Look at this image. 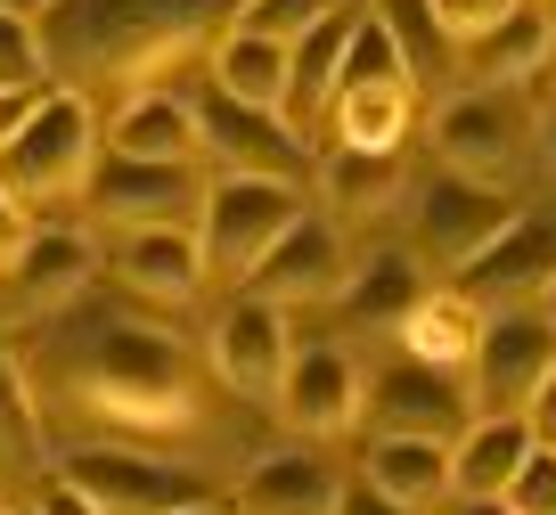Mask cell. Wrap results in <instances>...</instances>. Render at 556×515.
I'll use <instances>...</instances> for the list:
<instances>
[{
	"label": "cell",
	"instance_id": "d590c367",
	"mask_svg": "<svg viewBox=\"0 0 556 515\" xmlns=\"http://www.w3.org/2000/svg\"><path fill=\"white\" fill-rule=\"evenodd\" d=\"M34 99H41V90H0V148H9V139L25 131V115H34Z\"/></svg>",
	"mask_w": 556,
	"mask_h": 515
},
{
	"label": "cell",
	"instance_id": "8fae6325",
	"mask_svg": "<svg viewBox=\"0 0 556 515\" xmlns=\"http://www.w3.org/2000/svg\"><path fill=\"white\" fill-rule=\"evenodd\" d=\"M344 278H352L344 229H336V213H319V197H312V213L245 271V294H262V303H278V311H312V303H336Z\"/></svg>",
	"mask_w": 556,
	"mask_h": 515
},
{
	"label": "cell",
	"instance_id": "8d00e7d4",
	"mask_svg": "<svg viewBox=\"0 0 556 515\" xmlns=\"http://www.w3.org/2000/svg\"><path fill=\"white\" fill-rule=\"evenodd\" d=\"M523 417H532V434H540V442H556V368H548V385L532 393V410H523Z\"/></svg>",
	"mask_w": 556,
	"mask_h": 515
},
{
	"label": "cell",
	"instance_id": "74e56055",
	"mask_svg": "<svg viewBox=\"0 0 556 515\" xmlns=\"http://www.w3.org/2000/svg\"><path fill=\"white\" fill-rule=\"evenodd\" d=\"M442 515H516V507H507V499H451Z\"/></svg>",
	"mask_w": 556,
	"mask_h": 515
},
{
	"label": "cell",
	"instance_id": "4dcf8cb0",
	"mask_svg": "<svg viewBox=\"0 0 556 515\" xmlns=\"http://www.w3.org/2000/svg\"><path fill=\"white\" fill-rule=\"evenodd\" d=\"M507 507H516V515H556V442H540V434H532L516 482H507Z\"/></svg>",
	"mask_w": 556,
	"mask_h": 515
},
{
	"label": "cell",
	"instance_id": "5b68a950",
	"mask_svg": "<svg viewBox=\"0 0 556 515\" xmlns=\"http://www.w3.org/2000/svg\"><path fill=\"white\" fill-rule=\"evenodd\" d=\"M312 213L303 180H270V172H213L205 205H197V246H205V278L245 287L262 254H270L287 229Z\"/></svg>",
	"mask_w": 556,
	"mask_h": 515
},
{
	"label": "cell",
	"instance_id": "60d3db41",
	"mask_svg": "<svg viewBox=\"0 0 556 515\" xmlns=\"http://www.w3.org/2000/svg\"><path fill=\"white\" fill-rule=\"evenodd\" d=\"M540 311H548V319H556V278H548V287H540Z\"/></svg>",
	"mask_w": 556,
	"mask_h": 515
},
{
	"label": "cell",
	"instance_id": "7402d4cb",
	"mask_svg": "<svg viewBox=\"0 0 556 515\" xmlns=\"http://www.w3.org/2000/svg\"><path fill=\"white\" fill-rule=\"evenodd\" d=\"M361 475L377 482L384 499L417 507V515L451 507V442H434V434H368Z\"/></svg>",
	"mask_w": 556,
	"mask_h": 515
},
{
	"label": "cell",
	"instance_id": "d6a6232c",
	"mask_svg": "<svg viewBox=\"0 0 556 515\" xmlns=\"http://www.w3.org/2000/svg\"><path fill=\"white\" fill-rule=\"evenodd\" d=\"M336 515H417V507H401V499H384L368 475H344V499H336Z\"/></svg>",
	"mask_w": 556,
	"mask_h": 515
},
{
	"label": "cell",
	"instance_id": "3957f363",
	"mask_svg": "<svg viewBox=\"0 0 556 515\" xmlns=\"http://www.w3.org/2000/svg\"><path fill=\"white\" fill-rule=\"evenodd\" d=\"M99 155H106V115H99V99L50 83V90L34 99V115H25V131L0 148V189L17 197L25 213H34V205H83Z\"/></svg>",
	"mask_w": 556,
	"mask_h": 515
},
{
	"label": "cell",
	"instance_id": "8992f818",
	"mask_svg": "<svg viewBox=\"0 0 556 515\" xmlns=\"http://www.w3.org/2000/svg\"><path fill=\"white\" fill-rule=\"evenodd\" d=\"M507 222H516V197L491 189V180H467V172H451V164L426 172L409 189V254H417L426 278H458Z\"/></svg>",
	"mask_w": 556,
	"mask_h": 515
},
{
	"label": "cell",
	"instance_id": "ac0fdd59",
	"mask_svg": "<svg viewBox=\"0 0 556 515\" xmlns=\"http://www.w3.org/2000/svg\"><path fill=\"white\" fill-rule=\"evenodd\" d=\"M336 499H344V466L319 459L312 442H287L245 466L238 515H336Z\"/></svg>",
	"mask_w": 556,
	"mask_h": 515
},
{
	"label": "cell",
	"instance_id": "ab89813d",
	"mask_svg": "<svg viewBox=\"0 0 556 515\" xmlns=\"http://www.w3.org/2000/svg\"><path fill=\"white\" fill-rule=\"evenodd\" d=\"M0 9H17V17H41V0H0Z\"/></svg>",
	"mask_w": 556,
	"mask_h": 515
},
{
	"label": "cell",
	"instance_id": "7bdbcfd3",
	"mask_svg": "<svg viewBox=\"0 0 556 515\" xmlns=\"http://www.w3.org/2000/svg\"><path fill=\"white\" fill-rule=\"evenodd\" d=\"M548 25H556V9H548Z\"/></svg>",
	"mask_w": 556,
	"mask_h": 515
},
{
	"label": "cell",
	"instance_id": "52a82bcc",
	"mask_svg": "<svg viewBox=\"0 0 556 515\" xmlns=\"http://www.w3.org/2000/svg\"><path fill=\"white\" fill-rule=\"evenodd\" d=\"M548 368H556V319H548V311H540V303L491 311L483 343H475V361H467L475 417H523V410H532V393L548 385Z\"/></svg>",
	"mask_w": 556,
	"mask_h": 515
},
{
	"label": "cell",
	"instance_id": "f6af8a7d",
	"mask_svg": "<svg viewBox=\"0 0 556 515\" xmlns=\"http://www.w3.org/2000/svg\"><path fill=\"white\" fill-rule=\"evenodd\" d=\"M0 515H9V507H0Z\"/></svg>",
	"mask_w": 556,
	"mask_h": 515
},
{
	"label": "cell",
	"instance_id": "f546056e",
	"mask_svg": "<svg viewBox=\"0 0 556 515\" xmlns=\"http://www.w3.org/2000/svg\"><path fill=\"white\" fill-rule=\"evenodd\" d=\"M328 9H344V0H238L229 9V25H245V34H270V41H303Z\"/></svg>",
	"mask_w": 556,
	"mask_h": 515
},
{
	"label": "cell",
	"instance_id": "cb8c5ba5",
	"mask_svg": "<svg viewBox=\"0 0 556 515\" xmlns=\"http://www.w3.org/2000/svg\"><path fill=\"white\" fill-rule=\"evenodd\" d=\"M312 180H319V213H344V222H368V213H384V205H409V148H393V155L319 148Z\"/></svg>",
	"mask_w": 556,
	"mask_h": 515
},
{
	"label": "cell",
	"instance_id": "836d02e7",
	"mask_svg": "<svg viewBox=\"0 0 556 515\" xmlns=\"http://www.w3.org/2000/svg\"><path fill=\"white\" fill-rule=\"evenodd\" d=\"M25 229H34V222H25V205H17L9 189H0V278L17 271V246H25Z\"/></svg>",
	"mask_w": 556,
	"mask_h": 515
},
{
	"label": "cell",
	"instance_id": "603a6c76",
	"mask_svg": "<svg viewBox=\"0 0 556 515\" xmlns=\"http://www.w3.org/2000/svg\"><path fill=\"white\" fill-rule=\"evenodd\" d=\"M483 327H491V311L475 303L467 287H451V278H442V287H426L417 294V311L409 319H401V352H409V361H426V368H467L475 361V343H483Z\"/></svg>",
	"mask_w": 556,
	"mask_h": 515
},
{
	"label": "cell",
	"instance_id": "f1b7e54d",
	"mask_svg": "<svg viewBox=\"0 0 556 515\" xmlns=\"http://www.w3.org/2000/svg\"><path fill=\"white\" fill-rule=\"evenodd\" d=\"M0 90H50L41 17H17V9H0Z\"/></svg>",
	"mask_w": 556,
	"mask_h": 515
},
{
	"label": "cell",
	"instance_id": "7a4b0ae2",
	"mask_svg": "<svg viewBox=\"0 0 556 515\" xmlns=\"http://www.w3.org/2000/svg\"><path fill=\"white\" fill-rule=\"evenodd\" d=\"M238 0H41L50 83L83 90H173V74H205Z\"/></svg>",
	"mask_w": 556,
	"mask_h": 515
},
{
	"label": "cell",
	"instance_id": "ffe728a7",
	"mask_svg": "<svg viewBox=\"0 0 556 515\" xmlns=\"http://www.w3.org/2000/svg\"><path fill=\"white\" fill-rule=\"evenodd\" d=\"M409 131H417V83H361V90H336L328 99L312 148L393 155V148H409Z\"/></svg>",
	"mask_w": 556,
	"mask_h": 515
},
{
	"label": "cell",
	"instance_id": "44dd1931",
	"mask_svg": "<svg viewBox=\"0 0 556 515\" xmlns=\"http://www.w3.org/2000/svg\"><path fill=\"white\" fill-rule=\"evenodd\" d=\"M451 66L467 74V83H540V74L556 66V25H548V9H540V0H516L491 34L458 41Z\"/></svg>",
	"mask_w": 556,
	"mask_h": 515
},
{
	"label": "cell",
	"instance_id": "f35d334b",
	"mask_svg": "<svg viewBox=\"0 0 556 515\" xmlns=\"http://www.w3.org/2000/svg\"><path fill=\"white\" fill-rule=\"evenodd\" d=\"M173 515H238L229 499H189V507H173Z\"/></svg>",
	"mask_w": 556,
	"mask_h": 515
},
{
	"label": "cell",
	"instance_id": "ee69618b",
	"mask_svg": "<svg viewBox=\"0 0 556 515\" xmlns=\"http://www.w3.org/2000/svg\"><path fill=\"white\" fill-rule=\"evenodd\" d=\"M25 515H34V507H25Z\"/></svg>",
	"mask_w": 556,
	"mask_h": 515
},
{
	"label": "cell",
	"instance_id": "83f0119b",
	"mask_svg": "<svg viewBox=\"0 0 556 515\" xmlns=\"http://www.w3.org/2000/svg\"><path fill=\"white\" fill-rule=\"evenodd\" d=\"M0 459L41 466V410H34V385H25V361L9 343H0Z\"/></svg>",
	"mask_w": 556,
	"mask_h": 515
},
{
	"label": "cell",
	"instance_id": "9c48e42d",
	"mask_svg": "<svg viewBox=\"0 0 556 515\" xmlns=\"http://www.w3.org/2000/svg\"><path fill=\"white\" fill-rule=\"evenodd\" d=\"M213 189V164H139V155H99L83 189V213L106 229H156V222H197Z\"/></svg>",
	"mask_w": 556,
	"mask_h": 515
},
{
	"label": "cell",
	"instance_id": "6da1fadb",
	"mask_svg": "<svg viewBox=\"0 0 556 515\" xmlns=\"http://www.w3.org/2000/svg\"><path fill=\"white\" fill-rule=\"evenodd\" d=\"M25 385L74 401L90 426L123 442H164V434L205 426V361L156 319H99L83 336L41 343L25 361Z\"/></svg>",
	"mask_w": 556,
	"mask_h": 515
},
{
	"label": "cell",
	"instance_id": "ba28073f",
	"mask_svg": "<svg viewBox=\"0 0 556 515\" xmlns=\"http://www.w3.org/2000/svg\"><path fill=\"white\" fill-rule=\"evenodd\" d=\"M197 139H205V164L213 172H270V180H303L312 189V164L319 148L295 131L287 115H270V106H238L229 90H197Z\"/></svg>",
	"mask_w": 556,
	"mask_h": 515
},
{
	"label": "cell",
	"instance_id": "d4e9b609",
	"mask_svg": "<svg viewBox=\"0 0 556 515\" xmlns=\"http://www.w3.org/2000/svg\"><path fill=\"white\" fill-rule=\"evenodd\" d=\"M417 294H426V271H417V254H368L352 262L344 278V327L352 336H401V319L417 311Z\"/></svg>",
	"mask_w": 556,
	"mask_h": 515
},
{
	"label": "cell",
	"instance_id": "1f68e13d",
	"mask_svg": "<svg viewBox=\"0 0 556 515\" xmlns=\"http://www.w3.org/2000/svg\"><path fill=\"white\" fill-rule=\"evenodd\" d=\"M417 9H426V17H434V34L458 50V41L491 34V25H500L507 9H516V0H417Z\"/></svg>",
	"mask_w": 556,
	"mask_h": 515
},
{
	"label": "cell",
	"instance_id": "4fadbf2b",
	"mask_svg": "<svg viewBox=\"0 0 556 515\" xmlns=\"http://www.w3.org/2000/svg\"><path fill=\"white\" fill-rule=\"evenodd\" d=\"M303 442H328V434H352L368 410V368L352 361V343H295V361L278 377L270 401Z\"/></svg>",
	"mask_w": 556,
	"mask_h": 515
},
{
	"label": "cell",
	"instance_id": "277c9868",
	"mask_svg": "<svg viewBox=\"0 0 556 515\" xmlns=\"http://www.w3.org/2000/svg\"><path fill=\"white\" fill-rule=\"evenodd\" d=\"M426 139H434V155L451 172L491 180V189H516L523 164H532V139H540L532 83H458L426 115Z\"/></svg>",
	"mask_w": 556,
	"mask_h": 515
},
{
	"label": "cell",
	"instance_id": "484cf974",
	"mask_svg": "<svg viewBox=\"0 0 556 515\" xmlns=\"http://www.w3.org/2000/svg\"><path fill=\"white\" fill-rule=\"evenodd\" d=\"M523 450H532V417H467L451 442V499H507Z\"/></svg>",
	"mask_w": 556,
	"mask_h": 515
},
{
	"label": "cell",
	"instance_id": "9a60e30c",
	"mask_svg": "<svg viewBox=\"0 0 556 515\" xmlns=\"http://www.w3.org/2000/svg\"><path fill=\"white\" fill-rule=\"evenodd\" d=\"M106 271H115V287L139 294V303H197V294H205V246H197V222L115 229Z\"/></svg>",
	"mask_w": 556,
	"mask_h": 515
},
{
	"label": "cell",
	"instance_id": "d6986e66",
	"mask_svg": "<svg viewBox=\"0 0 556 515\" xmlns=\"http://www.w3.org/2000/svg\"><path fill=\"white\" fill-rule=\"evenodd\" d=\"M106 148L139 155V164H205L197 106L180 90H131V99H115L106 106Z\"/></svg>",
	"mask_w": 556,
	"mask_h": 515
},
{
	"label": "cell",
	"instance_id": "2e32d148",
	"mask_svg": "<svg viewBox=\"0 0 556 515\" xmlns=\"http://www.w3.org/2000/svg\"><path fill=\"white\" fill-rule=\"evenodd\" d=\"M99 278V238L90 229H25L17 271L0 278L17 319H50V311L83 303V287Z\"/></svg>",
	"mask_w": 556,
	"mask_h": 515
},
{
	"label": "cell",
	"instance_id": "b9f144b4",
	"mask_svg": "<svg viewBox=\"0 0 556 515\" xmlns=\"http://www.w3.org/2000/svg\"><path fill=\"white\" fill-rule=\"evenodd\" d=\"M540 9H556V0H540Z\"/></svg>",
	"mask_w": 556,
	"mask_h": 515
},
{
	"label": "cell",
	"instance_id": "e575fe53",
	"mask_svg": "<svg viewBox=\"0 0 556 515\" xmlns=\"http://www.w3.org/2000/svg\"><path fill=\"white\" fill-rule=\"evenodd\" d=\"M34 515H99V507H90V499H83V491H74V482H66V475H58V482H50V491H41V499H34Z\"/></svg>",
	"mask_w": 556,
	"mask_h": 515
},
{
	"label": "cell",
	"instance_id": "5bb4252c",
	"mask_svg": "<svg viewBox=\"0 0 556 515\" xmlns=\"http://www.w3.org/2000/svg\"><path fill=\"white\" fill-rule=\"evenodd\" d=\"M368 426L377 434H434V442H458L467 434V417H475V401L451 385V368H426V361H409L401 352L393 368H377L368 377Z\"/></svg>",
	"mask_w": 556,
	"mask_h": 515
},
{
	"label": "cell",
	"instance_id": "e0dca14e",
	"mask_svg": "<svg viewBox=\"0 0 556 515\" xmlns=\"http://www.w3.org/2000/svg\"><path fill=\"white\" fill-rule=\"evenodd\" d=\"M548 278H556V222L516 213V222H507L500 238H491L483 254L451 278V287H467L483 311H507V303H540V287H548Z\"/></svg>",
	"mask_w": 556,
	"mask_h": 515
},
{
	"label": "cell",
	"instance_id": "30bf717a",
	"mask_svg": "<svg viewBox=\"0 0 556 515\" xmlns=\"http://www.w3.org/2000/svg\"><path fill=\"white\" fill-rule=\"evenodd\" d=\"M58 475L99 515H173V507H189V499H205L189 482V466L156 459V450H131V442H83V450L58 459Z\"/></svg>",
	"mask_w": 556,
	"mask_h": 515
},
{
	"label": "cell",
	"instance_id": "7c38bea8",
	"mask_svg": "<svg viewBox=\"0 0 556 515\" xmlns=\"http://www.w3.org/2000/svg\"><path fill=\"white\" fill-rule=\"evenodd\" d=\"M287 319H295V311L262 303V294H245V287H238V303L213 319L205 361H213V377H222L238 401H262V410L278 401V377H287V361H295V327Z\"/></svg>",
	"mask_w": 556,
	"mask_h": 515
},
{
	"label": "cell",
	"instance_id": "4316f807",
	"mask_svg": "<svg viewBox=\"0 0 556 515\" xmlns=\"http://www.w3.org/2000/svg\"><path fill=\"white\" fill-rule=\"evenodd\" d=\"M205 83L229 90L238 106H270V115H287V41L229 25V34L213 41V58H205Z\"/></svg>",
	"mask_w": 556,
	"mask_h": 515
}]
</instances>
